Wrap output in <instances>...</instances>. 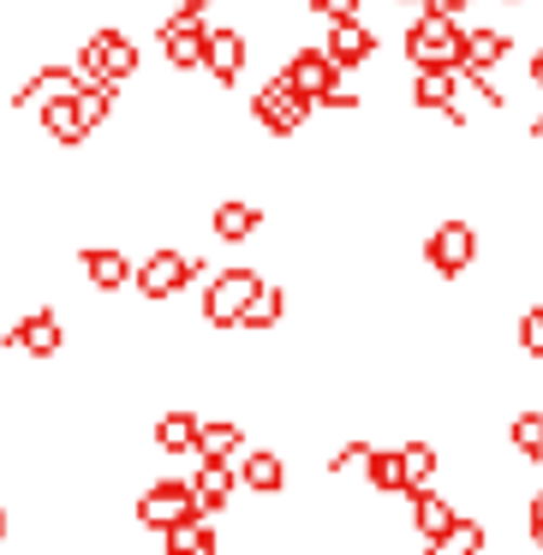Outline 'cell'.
Masks as SVG:
<instances>
[{
    "label": "cell",
    "mask_w": 543,
    "mask_h": 555,
    "mask_svg": "<svg viewBox=\"0 0 543 555\" xmlns=\"http://www.w3.org/2000/svg\"><path fill=\"white\" fill-rule=\"evenodd\" d=\"M156 49H161V66H168L173 78H192V73H204L209 18H204V13H192V7H173V13L156 25Z\"/></svg>",
    "instance_id": "obj_8"
},
{
    "label": "cell",
    "mask_w": 543,
    "mask_h": 555,
    "mask_svg": "<svg viewBox=\"0 0 543 555\" xmlns=\"http://www.w3.org/2000/svg\"><path fill=\"white\" fill-rule=\"evenodd\" d=\"M197 430H204V412L197 406H168L156 412V424H150V448L156 454H197Z\"/></svg>",
    "instance_id": "obj_20"
},
{
    "label": "cell",
    "mask_w": 543,
    "mask_h": 555,
    "mask_svg": "<svg viewBox=\"0 0 543 555\" xmlns=\"http://www.w3.org/2000/svg\"><path fill=\"white\" fill-rule=\"evenodd\" d=\"M400 460H406V495L442 478V448H436L430 436H406V442H400Z\"/></svg>",
    "instance_id": "obj_28"
},
{
    "label": "cell",
    "mask_w": 543,
    "mask_h": 555,
    "mask_svg": "<svg viewBox=\"0 0 543 555\" xmlns=\"http://www.w3.org/2000/svg\"><path fill=\"white\" fill-rule=\"evenodd\" d=\"M192 490H197V502H204V514H209V519H228L245 483H240V466H233V460H197Z\"/></svg>",
    "instance_id": "obj_17"
},
{
    "label": "cell",
    "mask_w": 543,
    "mask_h": 555,
    "mask_svg": "<svg viewBox=\"0 0 543 555\" xmlns=\"http://www.w3.org/2000/svg\"><path fill=\"white\" fill-rule=\"evenodd\" d=\"M507 61H514V30L466 25V42H460V73H502Z\"/></svg>",
    "instance_id": "obj_18"
},
{
    "label": "cell",
    "mask_w": 543,
    "mask_h": 555,
    "mask_svg": "<svg viewBox=\"0 0 543 555\" xmlns=\"http://www.w3.org/2000/svg\"><path fill=\"white\" fill-rule=\"evenodd\" d=\"M37 126H42V138H49L54 150H85L90 138V120L78 114V96H66V102H49V108H37Z\"/></svg>",
    "instance_id": "obj_21"
},
{
    "label": "cell",
    "mask_w": 543,
    "mask_h": 555,
    "mask_svg": "<svg viewBox=\"0 0 543 555\" xmlns=\"http://www.w3.org/2000/svg\"><path fill=\"white\" fill-rule=\"evenodd\" d=\"M526 144H531V150H543V108L531 114V126H526Z\"/></svg>",
    "instance_id": "obj_34"
},
{
    "label": "cell",
    "mask_w": 543,
    "mask_h": 555,
    "mask_svg": "<svg viewBox=\"0 0 543 555\" xmlns=\"http://www.w3.org/2000/svg\"><path fill=\"white\" fill-rule=\"evenodd\" d=\"M287 454H275V448H245L240 454V483L257 495V502H275V495H287Z\"/></svg>",
    "instance_id": "obj_19"
},
{
    "label": "cell",
    "mask_w": 543,
    "mask_h": 555,
    "mask_svg": "<svg viewBox=\"0 0 543 555\" xmlns=\"http://www.w3.org/2000/svg\"><path fill=\"white\" fill-rule=\"evenodd\" d=\"M263 269L257 263H221L204 275V299H197V317H204L209 335H240V317L245 305L257 299V287H263Z\"/></svg>",
    "instance_id": "obj_1"
},
{
    "label": "cell",
    "mask_w": 543,
    "mask_h": 555,
    "mask_svg": "<svg viewBox=\"0 0 543 555\" xmlns=\"http://www.w3.org/2000/svg\"><path fill=\"white\" fill-rule=\"evenodd\" d=\"M168 7H180V0H168Z\"/></svg>",
    "instance_id": "obj_36"
},
{
    "label": "cell",
    "mask_w": 543,
    "mask_h": 555,
    "mask_svg": "<svg viewBox=\"0 0 543 555\" xmlns=\"http://www.w3.org/2000/svg\"><path fill=\"white\" fill-rule=\"evenodd\" d=\"M323 54L340 66V73H364V66L383 54V30L371 18H340V25H323Z\"/></svg>",
    "instance_id": "obj_13"
},
{
    "label": "cell",
    "mask_w": 543,
    "mask_h": 555,
    "mask_svg": "<svg viewBox=\"0 0 543 555\" xmlns=\"http://www.w3.org/2000/svg\"><path fill=\"white\" fill-rule=\"evenodd\" d=\"M197 514H204V502H197L192 478H144L132 495V526L150 531V538H161V531L185 526Z\"/></svg>",
    "instance_id": "obj_6"
},
{
    "label": "cell",
    "mask_w": 543,
    "mask_h": 555,
    "mask_svg": "<svg viewBox=\"0 0 543 555\" xmlns=\"http://www.w3.org/2000/svg\"><path fill=\"white\" fill-rule=\"evenodd\" d=\"M460 42H466V18H448V13H436V7L400 25L406 73H424V66H460Z\"/></svg>",
    "instance_id": "obj_5"
},
{
    "label": "cell",
    "mask_w": 543,
    "mask_h": 555,
    "mask_svg": "<svg viewBox=\"0 0 543 555\" xmlns=\"http://www.w3.org/2000/svg\"><path fill=\"white\" fill-rule=\"evenodd\" d=\"M281 323H287V287H281V281H263L257 299L245 305V317H240V335H275Z\"/></svg>",
    "instance_id": "obj_26"
},
{
    "label": "cell",
    "mask_w": 543,
    "mask_h": 555,
    "mask_svg": "<svg viewBox=\"0 0 543 555\" xmlns=\"http://www.w3.org/2000/svg\"><path fill=\"white\" fill-rule=\"evenodd\" d=\"M526 78H531V90H538V96H543V42H538V49H531V61H526Z\"/></svg>",
    "instance_id": "obj_32"
},
{
    "label": "cell",
    "mask_w": 543,
    "mask_h": 555,
    "mask_svg": "<svg viewBox=\"0 0 543 555\" xmlns=\"http://www.w3.org/2000/svg\"><path fill=\"white\" fill-rule=\"evenodd\" d=\"M245 66H251V30H245V25H209V49H204L209 85L228 96V90H240Z\"/></svg>",
    "instance_id": "obj_12"
},
{
    "label": "cell",
    "mask_w": 543,
    "mask_h": 555,
    "mask_svg": "<svg viewBox=\"0 0 543 555\" xmlns=\"http://www.w3.org/2000/svg\"><path fill=\"white\" fill-rule=\"evenodd\" d=\"M0 340H7L13 352H25L30 364H54V359L66 352V340H73V335H66V317L54 311V305H30V311L13 317V328H7Z\"/></svg>",
    "instance_id": "obj_9"
},
{
    "label": "cell",
    "mask_w": 543,
    "mask_h": 555,
    "mask_svg": "<svg viewBox=\"0 0 543 555\" xmlns=\"http://www.w3.org/2000/svg\"><path fill=\"white\" fill-rule=\"evenodd\" d=\"M245 442H251V430H245V418H233V412H221V418H204V430H197V460H233V466H240Z\"/></svg>",
    "instance_id": "obj_22"
},
{
    "label": "cell",
    "mask_w": 543,
    "mask_h": 555,
    "mask_svg": "<svg viewBox=\"0 0 543 555\" xmlns=\"http://www.w3.org/2000/svg\"><path fill=\"white\" fill-rule=\"evenodd\" d=\"M7 538H13V507L0 502V550H7Z\"/></svg>",
    "instance_id": "obj_35"
},
{
    "label": "cell",
    "mask_w": 543,
    "mask_h": 555,
    "mask_svg": "<svg viewBox=\"0 0 543 555\" xmlns=\"http://www.w3.org/2000/svg\"><path fill=\"white\" fill-rule=\"evenodd\" d=\"M359 483L371 495H400L406 502V460H400V442L395 448H371L359 466Z\"/></svg>",
    "instance_id": "obj_24"
},
{
    "label": "cell",
    "mask_w": 543,
    "mask_h": 555,
    "mask_svg": "<svg viewBox=\"0 0 543 555\" xmlns=\"http://www.w3.org/2000/svg\"><path fill=\"white\" fill-rule=\"evenodd\" d=\"M311 114H316V102L299 96L281 73H269L263 85H257V96H251V126L269 138V144H293V138L311 126Z\"/></svg>",
    "instance_id": "obj_7"
},
{
    "label": "cell",
    "mask_w": 543,
    "mask_h": 555,
    "mask_svg": "<svg viewBox=\"0 0 543 555\" xmlns=\"http://www.w3.org/2000/svg\"><path fill=\"white\" fill-rule=\"evenodd\" d=\"M519 519H526V543L543 555V483L526 495V507H519Z\"/></svg>",
    "instance_id": "obj_31"
},
{
    "label": "cell",
    "mask_w": 543,
    "mask_h": 555,
    "mask_svg": "<svg viewBox=\"0 0 543 555\" xmlns=\"http://www.w3.org/2000/svg\"><path fill=\"white\" fill-rule=\"evenodd\" d=\"M263 221H269V209L257 197H221V204H209V240L240 251V245H257Z\"/></svg>",
    "instance_id": "obj_15"
},
{
    "label": "cell",
    "mask_w": 543,
    "mask_h": 555,
    "mask_svg": "<svg viewBox=\"0 0 543 555\" xmlns=\"http://www.w3.org/2000/svg\"><path fill=\"white\" fill-rule=\"evenodd\" d=\"M85 90V73H78V61H37L25 73V85H18V96H13V108L25 114V108H49V102H66V96H78Z\"/></svg>",
    "instance_id": "obj_14"
},
{
    "label": "cell",
    "mask_w": 543,
    "mask_h": 555,
    "mask_svg": "<svg viewBox=\"0 0 543 555\" xmlns=\"http://www.w3.org/2000/svg\"><path fill=\"white\" fill-rule=\"evenodd\" d=\"M502 442L514 460H526V466H543V406H514L502 424Z\"/></svg>",
    "instance_id": "obj_23"
},
{
    "label": "cell",
    "mask_w": 543,
    "mask_h": 555,
    "mask_svg": "<svg viewBox=\"0 0 543 555\" xmlns=\"http://www.w3.org/2000/svg\"><path fill=\"white\" fill-rule=\"evenodd\" d=\"M78 281H85L96 299H120V293H132V275H138V257L120 251V245L96 240V245H78Z\"/></svg>",
    "instance_id": "obj_11"
},
{
    "label": "cell",
    "mask_w": 543,
    "mask_h": 555,
    "mask_svg": "<svg viewBox=\"0 0 543 555\" xmlns=\"http://www.w3.org/2000/svg\"><path fill=\"white\" fill-rule=\"evenodd\" d=\"M78 73L96 78V85H138V73H144V49H138V37L126 25H96L85 30V42H78Z\"/></svg>",
    "instance_id": "obj_3"
},
{
    "label": "cell",
    "mask_w": 543,
    "mask_h": 555,
    "mask_svg": "<svg viewBox=\"0 0 543 555\" xmlns=\"http://www.w3.org/2000/svg\"><path fill=\"white\" fill-rule=\"evenodd\" d=\"M424 555H490V526L478 514H466L460 526H448L436 543H424Z\"/></svg>",
    "instance_id": "obj_27"
},
{
    "label": "cell",
    "mask_w": 543,
    "mask_h": 555,
    "mask_svg": "<svg viewBox=\"0 0 543 555\" xmlns=\"http://www.w3.org/2000/svg\"><path fill=\"white\" fill-rule=\"evenodd\" d=\"M514 352L531 364H543V299L526 305V311L514 317Z\"/></svg>",
    "instance_id": "obj_29"
},
{
    "label": "cell",
    "mask_w": 543,
    "mask_h": 555,
    "mask_svg": "<svg viewBox=\"0 0 543 555\" xmlns=\"http://www.w3.org/2000/svg\"><path fill=\"white\" fill-rule=\"evenodd\" d=\"M460 519H466V514H460V502L448 490H436V483H424V490L406 495V531L418 543H436L448 526H460Z\"/></svg>",
    "instance_id": "obj_16"
},
{
    "label": "cell",
    "mask_w": 543,
    "mask_h": 555,
    "mask_svg": "<svg viewBox=\"0 0 543 555\" xmlns=\"http://www.w3.org/2000/svg\"><path fill=\"white\" fill-rule=\"evenodd\" d=\"M311 555H323V550H311Z\"/></svg>",
    "instance_id": "obj_37"
},
{
    "label": "cell",
    "mask_w": 543,
    "mask_h": 555,
    "mask_svg": "<svg viewBox=\"0 0 543 555\" xmlns=\"http://www.w3.org/2000/svg\"><path fill=\"white\" fill-rule=\"evenodd\" d=\"M275 73L287 78V85L299 90V96H311L316 108H323V102L335 96L340 85H347V73H340V66L323 54V42H293V49L281 54V66H275Z\"/></svg>",
    "instance_id": "obj_10"
},
{
    "label": "cell",
    "mask_w": 543,
    "mask_h": 555,
    "mask_svg": "<svg viewBox=\"0 0 543 555\" xmlns=\"http://www.w3.org/2000/svg\"><path fill=\"white\" fill-rule=\"evenodd\" d=\"M305 13L323 18V25H340V18H364V0H305Z\"/></svg>",
    "instance_id": "obj_30"
},
{
    "label": "cell",
    "mask_w": 543,
    "mask_h": 555,
    "mask_svg": "<svg viewBox=\"0 0 543 555\" xmlns=\"http://www.w3.org/2000/svg\"><path fill=\"white\" fill-rule=\"evenodd\" d=\"M418 257H424V269H430L436 281H466L471 269H478V257H483V233H478V221H466V216L436 221V228L424 233Z\"/></svg>",
    "instance_id": "obj_4"
},
{
    "label": "cell",
    "mask_w": 543,
    "mask_h": 555,
    "mask_svg": "<svg viewBox=\"0 0 543 555\" xmlns=\"http://www.w3.org/2000/svg\"><path fill=\"white\" fill-rule=\"evenodd\" d=\"M204 275H209V263L197 251H185V245H150V251L138 257L132 293L144 305H173L180 293H192Z\"/></svg>",
    "instance_id": "obj_2"
},
{
    "label": "cell",
    "mask_w": 543,
    "mask_h": 555,
    "mask_svg": "<svg viewBox=\"0 0 543 555\" xmlns=\"http://www.w3.org/2000/svg\"><path fill=\"white\" fill-rule=\"evenodd\" d=\"M156 543H161L156 555H221V531H216V519H209V514H197V519H185V526L161 531Z\"/></svg>",
    "instance_id": "obj_25"
},
{
    "label": "cell",
    "mask_w": 543,
    "mask_h": 555,
    "mask_svg": "<svg viewBox=\"0 0 543 555\" xmlns=\"http://www.w3.org/2000/svg\"><path fill=\"white\" fill-rule=\"evenodd\" d=\"M430 7H436V13H448V18H466L478 0H430Z\"/></svg>",
    "instance_id": "obj_33"
}]
</instances>
